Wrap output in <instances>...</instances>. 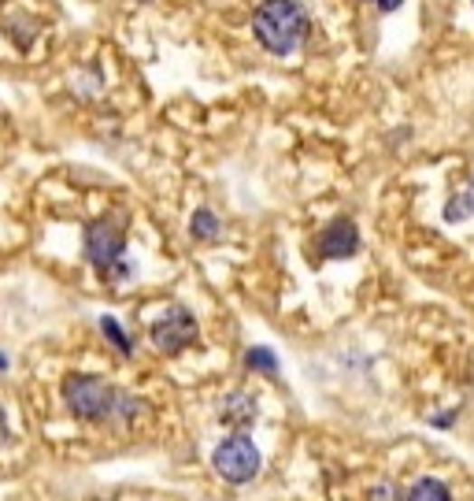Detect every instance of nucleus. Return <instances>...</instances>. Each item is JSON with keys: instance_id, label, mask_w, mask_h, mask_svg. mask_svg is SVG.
<instances>
[{"instance_id": "f257e3e1", "label": "nucleus", "mask_w": 474, "mask_h": 501, "mask_svg": "<svg viewBox=\"0 0 474 501\" xmlns=\"http://www.w3.org/2000/svg\"><path fill=\"white\" fill-rule=\"evenodd\" d=\"M60 398H63L67 412L82 423H127L145 412V401L111 387L108 379L86 375V371H71L60 387Z\"/></svg>"}, {"instance_id": "f03ea898", "label": "nucleus", "mask_w": 474, "mask_h": 501, "mask_svg": "<svg viewBox=\"0 0 474 501\" xmlns=\"http://www.w3.org/2000/svg\"><path fill=\"white\" fill-rule=\"evenodd\" d=\"M308 30H311V19H308L304 5H297V0H263V5L252 12L256 42L274 56L297 53L304 45Z\"/></svg>"}, {"instance_id": "7ed1b4c3", "label": "nucleus", "mask_w": 474, "mask_h": 501, "mask_svg": "<svg viewBox=\"0 0 474 501\" xmlns=\"http://www.w3.org/2000/svg\"><path fill=\"white\" fill-rule=\"evenodd\" d=\"M86 260L97 267L100 275H108L111 267H123V253H127V216L123 212H108L86 223Z\"/></svg>"}, {"instance_id": "20e7f679", "label": "nucleus", "mask_w": 474, "mask_h": 501, "mask_svg": "<svg viewBox=\"0 0 474 501\" xmlns=\"http://www.w3.org/2000/svg\"><path fill=\"white\" fill-rule=\"evenodd\" d=\"M212 465H215V472H219L226 483L245 487V483H252L256 472H260V449H256V442H252L249 435L233 431L223 446H215Z\"/></svg>"}, {"instance_id": "39448f33", "label": "nucleus", "mask_w": 474, "mask_h": 501, "mask_svg": "<svg viewBox=\"0 0 474 501\" xmlns=\"http://www.w3.org/2000/svg\"><path fill=\"white\" fill-rule=\"evenodd\" d=\"M148 338H152V345L160 353L178 357L182 350H189V345L196 342V316L189 313L185 304H171L167 313L148 327Z\"/></svg>"}, {"instance_id": "423d86ee", "label": "nucleus", "mask_w": 474, "mask_h": 501, "mask_svg": "<svg viewBox=\"0 0 474 501\" xmlns=\"http://www.w3.org/2000/svg\"><path fill=\"white\" fill-rule=\"evenodd\" d=\"M356 249H360V226H356L348 216H337L323 226L319 235V253L327 260H348Z\"/></svg>"}, {"instance_id": "0eeeda50", "label": "nucleus", "mask_w": 474, "mask_h": 501, "mask_svg": "<svg viewBox=\"0 0 474 501\" xmlns=\"http://www.w3.org/2000/svg\"><path fill=\"white\" fill-rule=\"evenodd\" d=\"M219 419L230 423V428H252V423H256V398H249V394H226L223 409H219Z\"/></svg>"}, {"instance_id": "6e6552de", "label": "nucleus", "mask_w": 474, "mask_h": 501, "mask_svg": "<svg viewBox=\"0 0 474 501\" xmlns=\"http://www.w3.org/2000/svg\"><path fill=\"white\" fill-rule=\"evenodd\" d=\"M189 235L196 242H215L219 238V219H215V212L212 208H196L193 219H189Z\"/></svg>"}, {"instance_id": "1a4fd4ad", "label": "nucleus", "mask_w": 474, "mask_h": 501, "mask_svg": "<svg viewBox=\"0 0 474 501\" xmlns=\"http://www.w3.org/2000/svg\"><path fill=\"white\" fill-rule=\"evenodd\" d=\"M408 501H452V494H449V487L441 479H419L412 487Z\"/></svg>"}, {"instance_id": "9d476101", "label": "nucleus", "mask_w": 474, "mask_h": 501, "mask_svg": "<svg viewBox=\"0 0 474 501\" xmlns=\"http://www.w3.org/2000/svg\"><path fill=\"white\" fill-rule=\"evenodd\" d=\"M100 331H104V338H108V342L115 345V350L123 353V357H130V353H134V342L127 338V331H123V323H118V320L100 316Z\"/></svg>"}, {"instance_id": "9b49d317", "label": "nucleus", "mask_w": 474, "mask_h": 501, "mask_svg": "<svg viewBox=\"0 0 474 501\" xmlns=\"http://www.w3.org/2000/svg\"><path fill=\"white\" fill-rule=\"evenodd\" d=\"M467 216H474V186L463 189V194H456V198L445 205V219H449V223H460V219H467Z\"/></svg>"}, {"instance_id": "f8f14e48", "label": "nucleus", "mask_w": 474, "mask_h": 501, "mask_svg": "<svg viewBox=\"0 0 474 501\" xmlns=\"http://www.w3.org/2000/svg\"><path fill=\"white\" fill-rule=\"evenodd\" d=\"M249 368L252 371H267V375H279V357H274L270 350H249Z\"/></svg>"}, {"instance_id": "ddd939ff", "label": "nucleus", "mask_w": 474, "mask_h": 501, "mask_svg": "<svg viewBox=\"0 0 474 501\" xmlns=\"http://www.w3.org/2000/svg\"><path fill=\"white\" fill-rule=\"evenodd\" d=\"M8 435H12V431H8V416H5V409H0V446L8 442Z\"/></svg>"}, {"instance_id": "4468645a", "label": "nucleus", "mask_w": 474, "mask_h": 501, "mask_svg": "<svg viewBox=\"0 0 474 501\" xmlns=\"http://www.w3.org/2000/svg\"><path fill=\"white\" fill-rule=\"evenodd\" d=\"M401 5H404V0H378V8H382V12H397Z\"/></svg>"}, {"instance_id": "2eb2a0df", "label": "nucleus", "mask_w": 474, "mask_h": 501, "mask_svg": "<svg viewBox=\"0 0 474 501\" xmlns=\"http://www.w3.org/2000/svg\"><path fill=\"white\" fill-rule=\"evenodd\" d=\"M0 371H8V357L5 353H0Z\"/></svg>"}]
</instances>
